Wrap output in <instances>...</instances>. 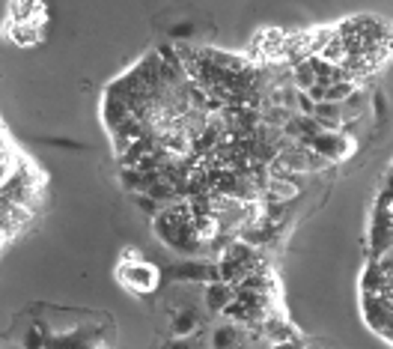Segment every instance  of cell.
Wrapping results in <instances>:
<instances>
[{"mask_svg": "<svg viewBox=\"0 0 393 349\" xmlns=\"http://www.w3.org/2000/svg\"><path fill=\"white\" fill-rule=\"evenodd\" d=\"M230 302H233V290H230L227 284H209V290H206V305H209L212 310H224V308H230Z\"/></svg>", "mask_w": 393, "mask_h": 349, "instance_id": "5", "label": "cell"}, {"mask_svg": "<svg viewBox=\"0 0 393 349\" xmlns=\"http://www.w3.org/2000/svg\"><path fill=\"white\" fill-rule=\"evenodd\" d=\"M9 39L15 45H39L45 39V21H9Z\"/></svg>", "mask_w": 393, "mask_h": 349, "instance_id": "3", "label": "cell"}, {"mask_svg": "<svg viewBox=\"0 0 393 349\" xmlns=\"http://www.w3.org/2000/svg\"><path fill=\"white\" fill-rule=\"evenodd\" d=\"M298 194V179H271L265 188V201L268 203H280L289 201V197Z\"/></svg>", "mask_w": 393, "mask_h": 349, "instance_id": "4", "label": "cell"}, {"mask_svg": "<svg viewBox=\"0 0 393 349\" xmlns=\"http://www.w3.org/2000/svg\"><path fill=\"white\" fill-rule=\"evenodd\" d=\"M235 343H238L235 325H224L215 331V349H235Z\"/></svg>", "mask_w": 393, "mask_h": 349, "instance_id": "6", "label": "cell"}, {"mask_svg": "<svg viewBox=\"0 0 393 349\" xmlns=\"http://www.w3.org/2000/svg\"><path fill=\"white\" fill-rule=\"evenodd\" d=\"M119 278H123L126 287H131L134 293H149L158 284V269L143 260H128V265L119 269Z\"/></svg>", "mask_w": 393, "mask_h": 349, "instance_id": "1", "label": "cell"}, {"mask_svg": "<svg viewBox=\"0 0 393 349\" xmlns=\"http://www.w3.org/2000/svg\"><path fill=\"white\" fill-rule=\"evenodd\" d=\"M271 349H301V343L298 340H289V343H275Z\"/></svg>", "mask_w": 393, "mask_h": 349, "instance_id": "9", "label": "cell"}, {"mask_svg": "<svg viewBox=\"0 0 393 349\" xmlns=\"http://www.w3.org/2000/svg\"><path fill=\"white\" fill-rule=\"evenodd\" d=\"M194 325H197V313L194 310H182L179 317L173 320V331H176V335H188V331H194Z\"/></svg>", "mask_w": 393, "mask_h": 349, "instance_id": "7", "label": "cell"}, {"mask_svg": "<svg viewBox=\"0 0 393 349\" xmlns=\"http://www.w3.org/2000/svg\"><path fill=\"white\" fill-rule=\"evenodd\" d=\"M167 349H194V343H191V340H173Z\"/></svg>", "mask_w": 393, "mask_h": 349, "instance_id": "8", "label": "cell"}, {"mask_svg": "<svg viewBox=\"0 0 393 349\" xmlns=\"http://www.w3.org/2000/svg\"><path fill=\"white\" fill-rule=\"evenodd\" d=\"M304 146H310L313 153L325 156L328 161L334 158H346L352 153V141L349 138H340V135H328V131H322V135H316L313 141H301Z\"/></svg>", "mask_w": 393, "mask_h": 349, "instance_id": "2", "label": "cell"}]
</instances>
